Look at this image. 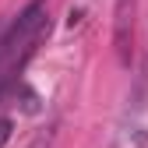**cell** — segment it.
Returning <instances> with one entry per match:
<instances>
[{
	"mask_svg": "<svg viewBox=\"0 0 148 148\" xmlns=\"http://www.w3.org/2000/svg\"><path fill=\"white\" fill-rule=\"evenodd\" d=\"M11 138V120H0V145H7Z\"/></svg>",
	"mask_w": 148,
	"mask_h": 148,
	"instance_id": "7a4b0ae2",
	"label": "cell"
},
{
	"mask_svg": "<svg viewBox=\"0 0 148 148\" xmlns=\"http://www.w3.org/2000/svg\"><path fill=\"white\" fill-rule=\"evenodd\" d=\"M21 106H25V113H39V99H35V92L32 88H21Z\"/></svg>",
	"mask_w": 148,
	"mask_h": 148,
	"instance_id": "6da1fadb",
	"label": "cell"
},
{
	"mask_svg": "<svg viewBox=\"0 0 148 148\" xmlns=\"http://www.w3.org/2000/svg\"><path fill=\"white\" fill-rule=\"evenodd\" d=\"M49 141H53V131H49V134H46V138H39V141H35V145H32V148H49Z\"/></svg>",
	"mask_w": 148,
	"mask_h": 148,
	"instance_id": "3957f363",
	"label": "cell"
}]
</instances>
